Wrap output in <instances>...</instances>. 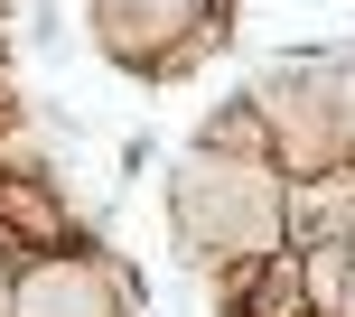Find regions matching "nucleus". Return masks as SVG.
<instances>
[{"mask_svg": "<svg viewBox=\"0 0 355 317\" xmlns=\"http://www.w3.org/2000/svg\"><path fill=\"white\" fill-rule=\"evenodd\" d=\"M281 187L290 177L271 168V158L187 150L168 168V243H178V262H187L206 289L262 271L271 252H281Z\"/></svg>", "mask_w": 355, "mask_h": 317, "instance_id": "nucleus-1", "label": "nucleus"}, {"mask_svg": "<svg viewBox=\"0 0 355 317\" xmlns=\"http://www.w3.org/2000/svg\"><path fill=\"white\" fill-rule=\"evenodd\" d=\"M94 47L141 84H178L234 47V0H85Z\"/></svg>", "mask_w": 355, "mask_h": 317, "instance_id": "nucleus-2", "label": "nucleus"}, {"mask_svg": "<svg viewBox=\"0 0 355 317\" xmlns=\"http://www.w3.org/2000/svg\"><path fill=\"white\" fill-rule=\"evenodd\" d=\"M10 317H141V280L94 243H56L10 271Z\"/></svg>", "mask_w": 355, "mask_h": 317, "instance_id": "nucleus-3", "label": "nucleus"}, {"mask_svg": "<svg viewBox=\"0 0 355 317\" xmlns=\"http://www.w3.org/2000/svg\"><path fill=\"white\" fill-rule=\"evenodd\" d=\"M281 243L309 252V243H355V158L318 177H290L281 187Z\"/></svg>", "mask_w": 355, "mask_h": 317, "instance_id": "nucleus-4", "label": "nucleus"}, {"mask_svg": "<svg viewBox=\"0 0 355 317\" xmlns=\"http://www.w3.org/2000/svg\"><path fill=\"white\" fill-rule=\"evenodd\" d=\"M0 224H10L28 252L85 243V233H75V206H66V187H56V177H0Z\"/></svg>", "mask_w": 355, "mask_h": 317, "instance_id": "nucleus-5", "label": "nucleus"}, {"mask_svg": "<svg viewBox=\"0 0 355 317\" xmlns=\"http://www.w3.org/2000/svg\"><path fill=\"white\" fill-rule=\"evenodd\" d=\"M196 150H215V158H271L262 103H252V93H234V103H215L206 122H196Z\"/></svg>", "mask_w": 355, "mask_h": 317, "instance_id": "nucleus-6", "label": "nucleus"}]
</instances>
